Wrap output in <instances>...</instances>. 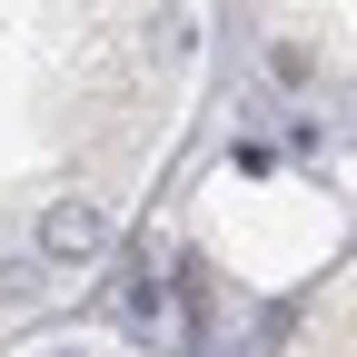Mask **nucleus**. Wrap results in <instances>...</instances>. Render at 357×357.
<instances>
[{
  "instance_id": "nucleus-3",
  "label": "nucleus",
  "mask_w": 357,
  "mask_h": 357,
  "mask_svg": "<svg viewBox=\"0 0 357 357\" xmlns=\"http://www.w3.org/2000/svg\"><path fill=\"white\" fill-rule=\"evenodd\" d=\"M60 357H70V347H60Z\"/></svg>"
},
{
  "instance_id": "nucleus-1",
  "label": "nucleus",
  "mask_w": 357,
  "mask_h": 357,
  "mask_svg": "<svg viewBox=\"0 0 357 357\" xmlns=\"http://www.w3.org/2000/svg\"><path fill=\"white\" fill-rule=\"evenodd\" d=\"M119 328H129V337H159V328H169V268H159V248H139V258H129Z\"/></svg>"
},
{
  "instance_id": "nucleus-2",
  "label": "nucleus",
  "mask_w": 357,
  "mask_h": 357,
  "mask_svg": "<svg viewBox=\"0 0 357 357\" xmlns=\"http://www.w3.org/2000/svg\"><path fill=\"white\" fill-rule=\"evenodd\" d=\"M100 238H109V218L89 208V199H60L50 218H40V248H50V258H89Z\"/></svg>"
}]
</instances>
